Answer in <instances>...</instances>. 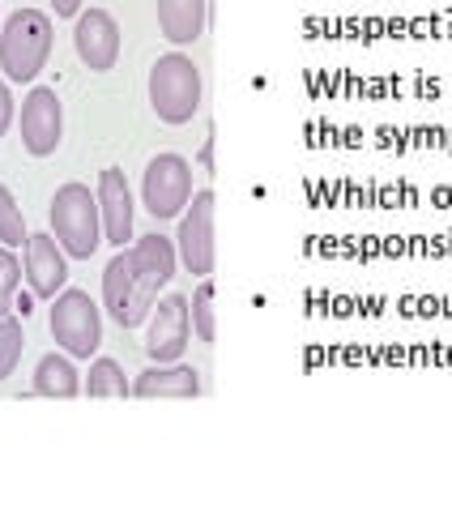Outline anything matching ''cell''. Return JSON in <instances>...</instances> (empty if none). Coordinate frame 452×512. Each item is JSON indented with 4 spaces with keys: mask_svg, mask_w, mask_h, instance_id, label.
<instances>
[{
    "mask_svg": "<svg viewBox=\"0 0 452 512\" xmlns=\"http://www.w3.org/2000/svg\"><path fill=\"white\" fill-rule=\"evenodd\" d=\"M154 303H158V282L145 274L133 248H120L103 269V308L120 329H137L150 320Z\"/></svg>",
    "mask_w": 452,
    "mask_h": 512,
    "instance_id": "cell-1",
    "label": "cell"
},
{
    "mask_svg": "<svg viewBox=\"0 0 452 512\" xmlns=\"http://www.w3.org/2000/svg\"><path fill=\"white\" fill-rule=\"evenodd\" d=\"M52 56V18L43 9H18L0 26V69L9 82H35Z\"/></svg>",
    "mask_w": 452,
    "mask_h": 512,
    "instance_id": "cell-2",
    "label": "cell"
},
{
    "mask_svg": "<svg viewBox=\"0 0 452 512\" xmlns=\"http://www.w3.org/2000/svg\"><path fill=\"white\" fill-rule=\"evenodd\" d=\"M52 235L60 239V248L90 261L103 244V214H99V197L86 184H60L52 197Z\"/></svg>",
    "mask_w": 452,
    "mask_h": 512,
    "instance_id": "cell-3",
    "label": "cell"
},
{
    "mask_svg": "<svg viewBox=\"0 0 452 512\" xmlns=\"http://www.w3.org/2000/svg\"><path fill=\"white\" fill-rule=\"evenodd\" d=\"M150 107L163 124H188L201 111V69L184 52H167L150 69Z\"/></svg>",
    "mask_w": 452,
    "mask_h": 512,
    "instance_id": "cell-4",
    "label": "cell"
},
{
    "mask_svg": "<svg viewBox=\"0 0 452 512\" xmlns=\"http://www.w3.org/2000/svg\"><path fill=\"white\" fill-rule=\"evenodd\" d=\"M52 338L56 346H64V355L73 359H90L94 350L103 346V316H99V303H94L86 291H64L52 299Z\"/></svg>",
    "mask_w": 452,
    "mask_h": 512,
    "instance_id": "cell-5",
    "label": "cell"
},
{
    "mask_svg": "<svg viewBox=\"0 0 452 512\" xmlns=\"http://www.w3.org/2000/svg\"><path fill=\"white\" fill-rule=\"evenodd\" d=\"M141 201L158 222L180 218L192 201V163L180 154H154L141 175Z\"/></svg>",
    "mask_w": 452,
    "mask_h": 512,
    "instance_id": "cell-6",
    "label": "cell"
},
{
    "mask_svg": "<svg viewBox=\"0 0 452 512\" xmlns=\"http://www.w3.org/2000/svg\"><path fill=\"white\" fill-rule=\"evenodd\" d=\"M175 252L188 274L197 278H209L214 274V192L209 188H197L188 201V210L180 214V235H175Z\"/></svg>",
    "mask_w": 452,
    "mask_h": 512,
    "instance_id": "cell-7",
    "label": "cell"
},
{
    "mask_svg": "<svg viewBox=\"0 0 452 512\" xmlns=\"http://www.w3.org/2000/svg\"><path fill=\"white\" fill-rule=\"evenodd\" d=\"M192 342V308L184 295H167L150 308V329H145V355L154 363H180Z\"/></svg>",
    "mask_w": 452,
    "mask_h": 512,
    "instance_id": "cell-8",
    "label": "cell"
},
{
    "mask_svg": "<svg viewBox=\"0 0 452 512\" xmlns=\"http://www.w3.org/2000/svg\"><path fill=\"white\" fill-rule=\"evenodd\" d=\"M60 137H64V107L56 99V90L35 86L22 103V146L35 158H47L60 150Z\"/></svg>",
    "mask_w": 452,
    "mask_h": 512,
    "instance_id": "cell-9",
    "label": "cell"
},
{
    "mask_svg": "<svg viewBox=\"0 0 452 512\" xmlns=\"http://www.w3.org/2000/svg\"><path fill=\"white\" fill-rule=\"evenodd\" d=\"M73 47H77V56H82L86 69H94V73L116 69V60H120V26H116V18H111L107 9L77 13Z\"/></svg>",
    "mask_w": 452,
    "mask_h": 512,
    "instance_id": "cell-10",
    "label": "cell"
},
{
    "mask_svg": "<svg viewBox=\"0 0 452 512\" xmlns=\"http://www.w3.org/2000/svg\"><path fill=\"white\" fill-rule=\"evenodd\" d=\"M60 239L56 235H30L26 239V256H22V274L26 286L35 291V299H56L69 282V261H64Z\"/></svg>",
    "mask_w": 452,
    "mask_h": 512,
    "instance_id": "cell-11",
    "label": "cell"
},
{
    "mask_svg": "<svg viewBox=\"0 0 452 512\" xmlns=\"http://www.w3.org/2000/svg\"><path fill=\"white\" fill-rule=\"evenodd\" d=\"M99 214H103V244L124 248L133 239V192H128V180L120 167H107L99 175Z\"/></svg>",
    "mask_w": 452,
    "mask_h": 512,
    "instance_id": "cell-12",
    "label": "cell"
},
{
    "mask_svg": "<svg viewBox=\"0 0 452 512\" xmlns=\"http://www.w3.org/2000/svg\"><path fill=\"white\" fill-rule=\"evenodd\" d=\"M209 18V5L205 0H158V30L163 39H171L175 47H188L201 39Z\"/></svg>",
    "mask_w": 452,
    "mask_h": 512,
    "instance_id": "cell-13",
    "label": "cell"
},
{
    "mask_svg": "<svg viewBox=\"0 0 452 512\" xmlns=\"http://www.w3.org/2000/svg\"><path fill=\"white\" fill-rule=\"evenodd\" d=\"M201 376L184 363H158L133 380V397H197Z\"/></svg>",
    "mask_w": 452,
    "mask_h": 512,
    "instance_id": "cell-14",
    "label": "cell"
},
{
    "mask_svg": "<svg viewBox=\"0 0 452 512\" xmlns=\"http://www.w3.org/2000/svg\"><path fill=\"white\" fill-rule=\"evenodd\" d=\"M35 393L39 397H69L82 393V372L73 367V355H43L39 367H35Z\"/></svg>",
    "mask_w": 452,
    "mask_h": 512,
    "instance_id": "cell-15",
    "label": "cell"
},
{
    "mask_svg": "<svg viewBox=\"0 0 452 512\" xmlns=\"http://www.w3.org/2000/svg\"><path fill=\"white\" fill-rule=\"evenodd\" d=\"M133 252H137V261L145 265V274H150L158 286H167L171 278H175V265H180V252H175V244L167 235H141L137 244H133Z\"/></svg>",
    "mask_w": 452,
    "mask_h": 512,
    "instance_id": "cell-16",
    "label": "cell"
},
{
    "mask_svg": "<svg viewBox=\"0 0 452 512\" xmlns=\"http://www.w3.org/2000/svg\"><path fill=\"white\" fill-rule=\"evenodd\" d=\"M82 389L90 397H128V393H133V380L124 376V367L116 359H94Z\"/></svg>",
    "mask_w": 452,
    "mask_h": 512,
    "instance_id": "cell-17",
    "label": "cell"
},
{
    "mask_svg": "<svg viewBox=\"0 0 452 512\" xmlns=\"http://www.w3.org/2000/svg\"><path fill=\"white\" fill-rule=\"evenodd\" d=\"M188 308H192V333H197L201 342H214L218 320H214V286H209V278H201V286L188 299Z\"/></svg>",
    "mask_w": 452,
    "mask_h": 512,
    "instance_id": "cell-18",
    "label": "cell"
},
{
    "mask_svg": "<svg viewBox=\"0 0 452 512\" xmlns=\"http://www.w3.org/2000/svg\"><path fill=\"white\" fill-rule=\"evenodd\" d=\"M26 222H22V205L13 201L9 184H0V244L5 248H26Z\"/></svg>",
    "mask_w": 452,
    "mask_h": 512,
    "instance_id": "cell-19",
    "label": "cell"
},
{
    "mask_svg": "<svg viewBox=\"0 0 452 512\" xmlns=\"http://www.w3.org/2000/svg\"><path fill=\"white\" fill-rule=\"evenodd\" d=\"M22 346H26V333H22V316H0V380L13 376V367L22 359Z\"/></svg>",
    "mask_w": 452,
    "mask_h": 512,
    "instance_id": "cell-20",
    "label": "cell"
},
{
    "mask_svg": "<svg viewBox=\"0 0 452 512\" xmlns=\"http://www.w3.org/2000/svg\"><path fill=\"white\" fill-rule=\"evenodd\" d=\"M22 261H18V252L0 244V316H13V299H18L22 291Z\"/></svg>",
    "mask_w": 452,
    "mask_h": 512,
    "instance_id": "cell-21",
    "label": "cell"
},
{
    "mask_svg": "<svg viewBox=\"0 0 452 512\" xmlns=\"http://www.w3.org/2000/svg\"><path fill=\"white\" fill-rule=\"evenodd\" d=\"M9 124H13V94L5 86V77H0V137L9 133Z\"/></svg>",
    "mask_w": 452,
    "mask_h": 512,
    "instance_id": "cell-22",
    "label": "cell"
},
{
    "mask_svg": "<svg viewBox=\"0 0 452 512\" xmlns=\"http://www.w3.org/2000/svg\"><path fill=\"white\" fill-rule=\"evenodd\" d=\"M52 9H56V18H77V13H82V0H52Z\"/></svg>",
    "mask_w": 452,
    "mask_h": 512,
    "instance_id": "cell-23",
    "label": "cell"
},
{
    "mask_svg": "<svg viewBox=\"0 0 452 512\" xmlns=\"http://www.w3.org/2000/svg\"><path fill=\"white\" fill-rule=\"evenodd\" d=\"M13 312H18L22 320H26L30 312H35V291H30V295H22V291H18V299H13Z\"/></svg>",
    "mask_w": 452,
    "mask_h": 512,
    "instance_id": "cell-24",
    "label": "cell"
},
{
    "mask_svg": "<svg viewBox=\"0 0 452 512\" xmlns=\"http://www.w3.org/2000/svg\"><path fill=\"white\" fill-rule=\"evenodd\" d=\"M197 163H201L205 171H214V133L205 137V146H201V154H197Z\"/></svg>",
    "mask_w": 452,
    "mask_h": 512,
    "instance_id": "cell-25",
    "label": "cell"
}]
</instances>
